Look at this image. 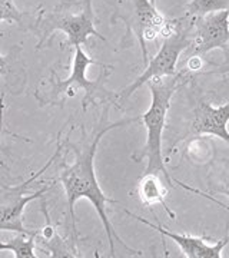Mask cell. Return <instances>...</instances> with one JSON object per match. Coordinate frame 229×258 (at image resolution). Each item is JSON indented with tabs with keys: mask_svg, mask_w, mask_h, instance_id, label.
Segmentation results:
<instances>
[{
	"mask_svg": "<svg viewBox=\"0 0 229 258\" xmlns=\"http://www.w3.org/2000/svg\"><path fill=\"white\" fill-rule=\"evenodd\" d=\"M60 148L62 147L59 145L57 151L55 152V155L47 161V164L40 171H37L36 174L32 176V178H29L26 182H23V185H20V186L16 188V195H15V198L10 203L5 204V205L0 207V231H12V232H16V234L36 235L37 230H30V228L25 227V224H23V214H25V208L28 207V204L35 201V200L42 198V195L46 194V191L49 189V186L42 188V189H39L35 194H30V195H23V191L28 188L29 184L35 182L37 178L42 175L49 166L53 164V161L59 155V149Z\"/></svg>",
	"mask_w": 229,
	"mask_h": 258,
	"instance_id": "7",
	"label": "cell"
},
{
	"mask_svg": "<svg viewBox=\"0 0 229 258\" xmlns=\"http://www.w3.org/2000/svg\"><path fill=\"white\" fill-rule=\"evenodd\" d=\"M0 188H2V189H8V191H12V189H13L12 186H8V185L2 184V182H0Z\"/></svg>",
	"mask_w": 229,
	"mask_h": 258,
	"instance_id": "19",
	"label": "cell"
},
{
	"mask_svg": "<svg viewBox=\"0 0 229 258\" xmlns=\"http://www.w3.org/2000/svg\"><path fill=\"white\" fill-rule=\"evenodd\" d=\"M218 191L222 194H225L226 197H229V176L228 179H226V182H225V185H223V188H219Z\"/></svg>",
	"mask_w": 229,
	"mask_h": 258,
	"instance_id": "18",
	"label": "cell"
},
{
	"mask_svg": "<svg viewBox=\"0 0 229 258\" xmlns=\"http://www.w3.org/2000/svg\"><path fill=\"white\" fill-rule=\"evenodd\" d=\"M128 215H130L132 218H135L136 221L142 222L147 225L149 228L156 230L159 234L165 235L168 238L174 241L175 244L179 247L181 252L185 257L188 258H222V251L226 247V244L229 242L228 237L219 240L216 244H208L205 238H199V237H192V235H186V234H176L172 231L166 230L162 225L159 224H152L142 217H137L136 214H132L130 211H125Z\"/></svg>",
	"mask_w": 229,
	"mask_h": 258,
	"instance_id": "8",
	"label": "cell"
},
{
	"mask_svg": "<svg viewBox=\"0 0 229 258\" xmlns=\"http://www.w3.org/2000/svg\"><path fill=\"white\" fill-rule=\"evenodd\" d=\"M3 108H5V105H3V95H2V98H0V135L3 132ZM0 151L5 152V148L2 145V142H0Z\"/></svg>",
	"mask_w": 229,
	"mask_h": 258,
	"instance_id": "16",
	"label": "cell"
},
{
	"mask_svg": "<svg viewBox=\"0 0 229 258\" xmlns=\"http://www.w3.org/2000/svg\"><path fill=\"white\" fill-rule=\"evenodd\" d=\"M229 10L211 13L195 22V37L183 52L186 59L191 56H203L213 49H223L228 53Z\"/></svg>",
	"mask_w": 229,
	"mask_h": 258,
	"instance_id": "6",
	"label": "cell"
},
{
	"mask_svg": "<svg viewBox=\"0 0 229 258\" xmlns=\"http://www.w3.org/2000/svg\"><path fill=\"white\" fill-rule=\"evenodd\" d=\"M222 10H229V0H191L186 6V15L202 18Z\"/></svg>",
	"mask_w": 229,
	"mask_h": 258,
	"instance_id": "13",
	"label": "cell"
},
{
	"mask_svg": "<svg viewBox=\"0 0 229 258\" xmlns=\"http://www.w3.org/2000/svg\"><path fill=\"white\" fill-rule=\"evenodd\" d=\"M92 2L93 0H62V3L52 12L43 13L37 20V32L40 36L37 49H40L47 37L52 36L56 30L63 32L67 36L66 45L69 46L85 45L91 36L106 42V39L95 29Z\"/></svg>",
	"mask_w": 229,
	"mask_h": 258,
	"instance_id": "3",
	"label": "cell"
},
{
	"mask_svg": "<svg viewBox=\"0 0 229 258\" xmlns=\"http://www.w3.org/2000/svg\"><path fill=\"white\" fill-rule=\"evenodd\" d=\"M91 64H98L102 68H112L109 64L101 63L93 60L91 56H88L81 46L74 47V57L73 63H72V74L67 79H59L55 78V75H52L50 79V98H47V101L56 102V99H59V96L63 95L64 98H73L78 89L85 91V96L82 101V109L86 111L88 106L95 102V96L99 93L102 88V81L106 79L108 74H102L99 76V79L96 81H91L86 76V71Z\"/></svg>",
	"mask_w": 229,
	"mask_h": 258,
	"instance_id": "5",
	"label": "cell"
},
{
	"mask_svg": "<svg viewBox=\"0 0 229 258\" xmlns=\"http://www.w3.org/2000/svg\"><path fill=\"white\" fill-rule=\"evenodd\" d=\"M220 72H229V66H226V68H225V69H222V71H220Z\"/></svg>",
	"mask_w": 229,
	"mask_h": 258,
	"instance_id": "20",
	"label": "cell"
},
{
	"mask_svg": "<svg viewBox=\"0 0 229 258\" xmlns=\"http://www.w3.org/2000/svg\"><path fill=\"white\" fill-rule=\"evenodd\" d=\"M191 40L192 39L186 36V33L182 30H176L172 35L164 37V42H162L159 52L154 57L149 59L143 74L137 76L129 86L115 95V99L118 101V103H123L125 101H128L142 85L147 83L150 79L176 75V63H178L181 55L191 45Z\"/></svg>",
	"mask_w": 229,
	"mask_h": 258,
	"instance_id": "4",
	"label": "cell"
},
{
	"mask_svg": "<svg viewBox=\"0 0 229 258\" xmlns=\"http://www.w3.org/2000/svg\"><path fill=\"white\" fill-rule=\"evenodd\" d=\"M9 72V64L5 56L0 55V75H6Z\"/></svg>",
	"mask_w": 229,
	"mask_h": 258,
	"instance_id": "17",
	"label": "cell"
},
{
	"mask_svg": "<svg viewBox=\"0 0 229 258\" xmlns=\"http://www.w3.org/2000/svg\"><path fill=\"white\" fill-rule=\"evenodd\" d=\"M203 66V60L201 56H191L186 59V69L188 71H199Z\"/></svg>",
	"mask_w": 229,
	"mask_h": 258,
	"instance_id": "15",
	"label": "cell"
},
{
	"mask_svg": "<svg viewBox=\"0 0 229 258\" xmlns=\"http://www.w3.org/2000/svg\"><path fill=\"white\" fill-rule=\"evenodd\" d=\"M150 2H152V3H155V0H150Z\"/></svg>",
	"mask_w": 229,
	"mask_h": 258,
	"instance_id": "21",
	"label": "cell"
},
{
	"mask_svg": "<svg viewBox=\"0 0 229 258\" xmlns=\"http://www.w3.org/2000/svg\"><path fill=\"white\" fill-rule=\"evenodd\" d=\"M25 13L19 10L13 0H0V22H9L22 25Z\"/></svg>",
	"mask_w": 229,
	"mask_h": 258,
	"instance_id": "14",
	"label": "cell"
},
{
	"mask_svg": "<svg viewBox=\"0 0 229 258\" xmlns=\"http://www.w3.org/2000/svg\"><path fill=\"white\" fill-rule=\"evenodd\" d=\"M35 244L36 235L18 234L12 240L0 241V251H12L16 258H36Z\"/></svg>",
	"mask_w": 229,
	"mask_h": 258,
	"instance_id": "12",
	"label": "cell"
},
{
	"mask_svg": "<svg viewBox=\"0 0 229 258\" xmlns=\"http://www.w3.org/2000/svg\"><path fill=\"white\" fill-rule=\"evenodd\" d=\"M133 2H135V12H136L137 39H139L142 53H143V63L146 66L149 62L146 42L155 40L159 35L162 36V32L169 20H166L156 10L155 3L149 0H133Z\"/></svg>",
	"mask_w": 229,
	"mask_h": 258,
	"instance_id": "10",
	"label": "cell"
},
{
	"mask_svg": "<svg viewBox=\"0 0 229 258\" xmlns=\"http://www.w3.org/2000/svg\"><path fill=\"white\" fill-rule=\"evenodd\" d=\"M179 75L155 78L147 82L150 89L152 102L150 106L142 116L140 120L146 128V142L139 154L132 155L135 162L147 159V165L143 174H158L165 178L166 184L172 186V178L166 169L164 157H162V134L166 126V116L171 108L172 96L178 89Z\"/></svg>",
	"mask_w": 229,
	"mask_h": 258,
	"instance_id": "2",
	"label": "cell"
},
{
	"mask_svg": "<svg viewBox=\"0 0 229 258\" xmlns=\"http://www.w3.org/2000/svg\"><path fill=\"white\" fill-rule=\"evenodd\" d=\"M229 102L218 106H212L208 102L201 101L193 109V120L191 126L192 135H212L223 139L229 144Z\"/></svg>",
	"mask_w": 229,
	"mask_h": 258,
	"instance_id": "9",
	"label": "cell"
},
{
	"mask_svg": "<svg viewBox=\"0 0 229 258\" xmlns=\"http://www.w3.org/2000/svg\"><path fill=\"white\" fill-rule=\"evenodd\" d=\"M137 197H139L140 203L146 205V207L161 204L172 220L176 218L175 212L168 207V204L165 201L166 188L164 182H162V179H161V175H158V174H143L140 181H139V184H137Z\"/></svg>",
	"mask_w": 229,
	"mask_h": 258,
	"instance_id": "11",
	"label": "cell"
},
{
	"mask_svg": "<svg viewBox=\"0 0 229 258\" xmlns=\"http://www.w3.org/2000/svg\"><path fill=\"white\" fill-rule=\"evenodd\" d=\"M106 112L108 111H105V115L101 118V125L98 128V134L92 137L89 144L83 149L74 148V152H76L74 162L72 165L63 168V171L60 172V176H59V181H60V184L63 185L64 192H66L72 237H73L74 242L78 244L74 205L79 200L86 198L95 207V210H96L102 224H103V228H105L106 237H108V242H109L110 255H115V240L119 241L120 245L125 247L133 255H142V251L130 248L128 244H125V241H122V238L116 234L115 228L112 227L109 217L106 214V204H116V201L109 198L106 194L103 192V189L99 185V181L96 178V172H95V157H96L98 147H99V142L103 138V135L106 132L112 131V129L119 128V126H123V125H129V123H133V122H140V116L119 120V122H115V123H108L106 122Z\"/></svg>",
	"mask_w": 229,
	"mask_h": 258,
	"instance_id": "1",
	"label": "cell"
}]
</instances>
